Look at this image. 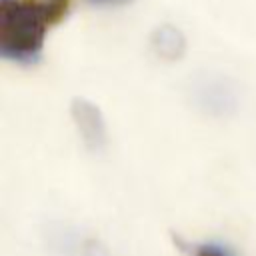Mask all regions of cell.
Here are the masks:
<instances>
[{
	"instance_id": "obj_1",
	"label": "cell",
	"mask_w": 256,
	"mask_h": 256,
	"mask_svg": "<svg viewBox=\"0 0 256 256\" xmlns=\"http://www.w3.org/2000/svg\"><path fill=\"white\" fill-rule=\"evenodd\" d=\"M70 12V0H0V58L22 68L44 56L48 30Z\"/></svg>"
},
{
	"instance_id": "obj_2",
	"label": "cell",
	"mask_w": 256,
	"mask_h": 256,
	"mask_svg": "<svg viewBox=\"0 0 256 256\" xmlns=\"http://www.w3.org/2000/svg\"><path fill=\"white\" fill-rule=\"evenodd\" d=\"M188 100L208 118H230L238 112L242 92L238 82L218 70H198L188 82Z\"/></svg>"
},
{
	"instance_id": "obj_3",
	"label": "cell",
	"mask_w": 256,
	"mask_h": 256,
	"mask_svg": "<svg viewBox=\"0 0 256 256\" xmlns=\"http://www.w3.org/2000/svg\"><path fill=\"white\" fill-rule=\"evenodd\" d=\"M44 242L54 256H112L106 242L98 236L64 222L48 224Z\"/></svg>"
},
{
	"instance_id": "obj_4",
	"label": "cell",
	"mask_w": 256,
	"mask_h": 256,
	"mask_svg": "<svg viewBox=\"0 0 256 256\" xmlns=\"http://www.w3.org/2000/svg\"><path fill=\"white\" fill-rule=\"evenodd\" d=\"M70 118L84 148L92 154H102L108 146V126L100 106L84 96H76L70 102Z\"/></svg>"
},
{
	"instance_id": "obj_5",
	"label": "cell",
	"mask_w": 256,
	"mask_h": 256,
	"mask_svg": "<svg viewBox=\"0 0 256 256\" xmlns=\"http://www.w3.org/2000/svg\"><path fill=\"white\" fill-rule=\"evenodd\" d=\"M148 48L158 60H162L166 64H174L186 56L188 40H186V34L182 32V28H178L172 22H162L150 30Z\"/></svg>"
},
{
	"instance_id": "obj_6",
	"label": "cell",
	"mask_w": 256,
	"mask_h": 256,
	"mask_svg": "<svg viewBox=\"0 0 256 256\" xmlns=\"http://www.w3.org/2000/svg\"><path fill=\"white\" fill-rule=\"evenodd\" d=\"M172 242L186 256H238L234 252V248H230L228 244L218 242V240L196 242V240H186L178 234H172Z\"/></svg>"
},
{
	"instance_id": "obj_7",
	"label": "cell",
	"mask_w": 256,
	"mask_h": 256,
	"mask_svg": "<svg viewBox=\"0 0 256 256\" xmlns=\"http://www.w3.org/2000/svg\"><path fill=\"white\" fill-rule=\"evenodd\" d=\"M86 2L96 8H122V6L134 4L136 0H86Z\"/></svg>"
}]
</instances>
